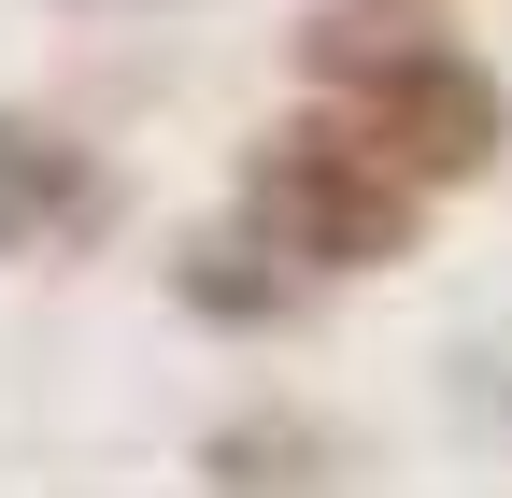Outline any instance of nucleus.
Returning <instances> with one entry per match:
<instances>
[{
  "mask_svg": "<svg viewBox=\"0 0 512 498\" xmlns=\"http://www.w3.org/2000/svg\"><path fill=\"white\" fill-rule=\"evenodd\" d=\"M200 470H214V498H299V484H328V442L285 427V413H242V427L200 442Z\"/></svg>",
  "mask_w": 512,
  "mask_h": 498,
  "instance_id": "nucleus-5",
  "label": "nucleus"
},
{
  "mask_svg": "<svg viewBox=\"0 0 512 498\" xmlns=\"http://www.w3.org/2000/svg\"><path fill=\"white\" fill-rule=\"evenodd\" d=\"M427 200L370 143H342L328 114H285V129L242 143V242L271 257L285 285H328V271H399L413 257Z\"/></svg>",
  "mask_w": 512,
  "mask_h": 498,
  "instance_id": "nucleus-2",
  "label": "nucleus"
},
{
  "mask_svg": "<svg viewBox=\"0 0 512 498\" xmlns=\"http://www.w3.org/2000/svg\"><path fill=\"white\" fill-rule=\"evenodd\" d=\"M171 299H185V314H200V328H271V314H285L299 285H285L271 257H256L242 228H200V242H185V257H171Z\"/></svg>",
  "mask_w": 512,
  "mask_h": 498,
  "instance_id": "nucleus-4",
  "label": "nucleus"
},
{
  "mask_svg": "<svg viewBox=\"0 0 512 498\" xmlns=\"http://www.w3.org/2000/svg\"><path fill=\"white\" fill-rule=\"evenodd\" d=\"M100 228H114V171L43 114H0V257H86Z\"/></svg>",
  "mask_w": 512,
  "mask_h": 498,
  "instance_id": "nucleus-3",
  "label": "nucleus"
},
{
  "mask_svg": "<svg viewBox=\"0 0 512 498\" xmlns=\"http://www.w3.org/2000/svg\"><path fill=\"white\" fill-rule=\"evenodd\" d=\"M299 72H313V114H328L342 143H370L413 200L427 185H484L512 157V86H498V57H470L456 29L313 15L299 29Z\"/></svg>",
  "mask_w": 512,
  "mask_h": 498,
  "instance_id": "nucleus-1",
  "label": "nucleus"
}]
</instances>
